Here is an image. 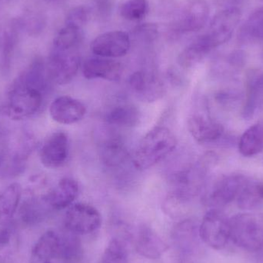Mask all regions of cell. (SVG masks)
I'll return each mask as SVG.
<instances>
[{
    "label": "cell",
    "mask_w": 263,
    "mask_h": 263,
    "mask_svg": "<svg viewBox=\"0 0 263 263\" xmlns=\"http://www.w3.org/2000/svg\"><path fill=\"white\" fill-rule=\"evenodd\" d=\"M177 139L173 132L156 126L142 138L133 155L135 168L143 171L153 168L176 149Z\"/></svg>",
    "instance_id": "cell-1"
},
{
    "label": "cell",
    "mask_w": 263,
    "mask_h": 263,
    "mask_svg": "<svg viewBox=\"0 0 263 263\" xmlns=\"http://www.w3.org/2000/svg\"><path fill=\"white\" fill-rule=\"evenodd\" d=\"M230 239L237 247L250 252L263 247V217L241 213L230 219Z\"/></svg>",
    "instance_id": "cell-2"
},
{
    "label": "cell",
    "mask_w": 263,
    "mask_h": 263,
    "mask_svg": "<svg viewBox=\"0 0 263 263\" xmlns=\"http://www.w3.org/2000/svg\"><path fill=\"white\" fill-rule=\"evenodd\" d=\"M43 103V92L17 80L8 97L6 110L12 120H23L35 114Z\"/></svg>",
    "instance_id": "cell-3"
},
{
    "label": "cell",
    "mask_w": 263,
    "mask_h": 263,
    "mask_svg": "<svg viewBox=\"0 0 263 263\" xmlns=\"http://www.w3.org/2000/svg\"><path fill=\"white\" fill-rule=\"evenodd\" d=\"M199 234L210 248L222 250L230 239V219L219 209H211L202 219Z\"/></svg>",
    "instance_id": "cell-4"
},
{
    "label": "cell",
    "mask_w": 263,
    "mask_h": 263,
    "mask_svg": "<svg viewBox=\"0 0 263 263\" xmlns=\"http://www.w3.org/2000/svg\"><path fill=\"white\" fill-rule=\"evenodd\" d=\"M242 175L223 176L215 181L202 196L203 203L212 209H220L237 198L241 190L247 182Z\"/></svg>",
    "instance_id": "cell-5"
},
{
    "label": "cell",
    "mask_w": 263,
    "mask_h": 263,
    "mask_svg": "<svg viewBox=\"0 0 263 263\" xmlns=\"http://www.w3.org/2000/svg\"><path fill=\"white\" fill-rule=\"evenodd\" d=\"M240 10L232 7L218 12L212 20L208 31L202 36L212 49L227 43L240 22Z\"/></svg>",
    "instance_id": "cell-6"
},
{
    "label": "cell",
    "mask_w": 263,
    "mask_h": 263,
    "mask_svg": "<svg viewBox=\"0 0 263 263\" xmlns=\"http://www.w3.org/2000/svg\"><path fill=\"white\" fill-rule=\"evenodd\" d=\"M65 227L70 233L86 235L97 231L102 223L100 212L86 203L71 205L66 213Z\"/></svg>",
    "instance_id": "cell-7"
},
{
    "label": "cell",
    "mask_w": 263,
    "mask_h": 263,
    "mask_svg": "<svg viewBox=\"0 0 263 263\" xmlns=\"http://www.w3.org/2000/svg\"><path fill=\"white\" fill-rule=\"evenodd\" d=\"M80 66V55L76 49H53L48 65L49 79L58 85L68 84L77 76Z\"/></svg>",
    "instance_id": "cell-8"
},
{
    "label": "cell",
    "mask_w": 263,
    "mask_h": 263,
    "mask_svg": "<svg viewBox=\"0 0 263 263\" xmlns=\"http://www.w3.org/2000/svg\"><path fill=\"white\" fill-rule=\"evenodd\" d=\"M132 92L143 103H154L161 100L166 92V87L160 77L145 71H137L129 79Z\"/></svg>",
    "instance_id": "cell-9"
},
{
    "label": "cell",
    "mask_w": 263,
    "mask_h": 263,
    "mask_svg": "<svg viewBox=\"0 0 263 263\" xmlns=\"http://www.w3.org/2000/svg\"><path fill=\"white\" fill-rule=\"evenodd\" d=\"M130 46V37L127 32L110 31L94 39L91 43V50L97 57L115 59L126 55Z\"/></svg>",
    "instance_id": "cell-10"
},
{
    "label": "cell",
    "mask_w": 263,
    "mask_h": 263,
    "mask_svg": "<svg viewBox=\"0 0 263 263\" xmlns=\"http://www.w3.org/2000/svg\"><path fill=\"white\" fill-rule=\"evenodd\" d=\"M69 137L64 132L51 134L40 149L42 164L46 168H57L64 165L69 156Z\"/></svg>",
    "instance_id": "cell-11"
},
{
    "label": "cell",
    "mask_w": 263,
    "mask_h": 263,
    "mask_svg": "<svg viewBox=\"0 0 263 263\" xmlns=\"http://www.w3.org/2000/svg\"><path fill=\"white\" fill-rule=\"evenodd\" d=\"M210 9L204 0H193L189 3L177 20L173 30L178 33H188L201 30L206 24Z\"/></svg>",
    "instance_id": "cell-12"
},
{
    "label": "cell",
    "mask_w": 263,
    "mask_h": 263,
    "mask_svg": "<svg viewBox=\"0 0 263 263\" xmlns=\"http://www.w3.org/2000/svg\"><path fill=\"white\" fill-rule=\"evenodd\" d=\"M49 114L52 120L60 124L72 125L84 118L86 107L81 101L73 97L62 96L51 103Z\"/></svg>",
    "instance_id": "cell-13"
},
{
    "label": "cell",
    "mask_w": 263,
    "mask_h": 263,
    "mask_svg": "<svg viewBox=\"0 0 263 263\" xmlns=\"http://www.w3.org/2000/svg\"><path fill=\"white\" fill-rule=\"evenodd\" d=\"M82 71L87 80L102 79L117 82L123 77V66L114 59L97 57L86 60L83 63Z\"/></svg>",
    "instance_id": "cell-14"
},
{
    "label": "cell",
    "mask_w": 263,
    "mask_h": 263,
    "mask_svg": "<svg viewBox=\"0 0 263 263\" xmlns=\"http://www.w3.org/2000/svg\"><path fill=\"white\" fill-rule=\"evenodd\" d=\"M187 127L192 137L199 143L216 142L224 133L220 123L202 114H193L189 118Z\"/></svg>",
    "instance_id": "cell-15"
},
{
    "label": "cell",
    "mask_w": 263,
    "mask_h": 263,
    "mask_svg": "<svg viewBox=\"0 0 263 263\" xmlns=\"http://www.w3.org/2000/svg\"><path fill=\"white\" fill-rule=\"evenodd\" d=\"M62 236L52 230L42 235L34 246L31 255L32 263H53L63 254Z\"/></svg>",
    "instance_id": "cell-16"
},
{
    "label": "cell",
    "mask_w": 263,
    "mask_h": 263,
    "mask_svg": "<svg viewBox=\"0 0 263 263\" xmlns=\"http://www.w3.org/2000/svg\"><path fill=\"white\" fill-rule=\"evenodd\" d=\"M168 247L165 241L150 227L139 228L136 239V252L147 259H159L167 251Z\"/></svg>",
    "instance_id": "cell-17"
},
{
    "label": "cell",
    "mask_w": 263,
    "mask_h": 263,
    "mask_svg": "<svg viewBox=\"0 0 263 263\" xmlns=\"http://www.w3.org/2000/svg\"><path fill=\"white\" fill-rule=\"evenodd\" d=\"M80 186L72 178H63L57 186L44 196L43 200L54 210H60L72 205L78 196Z\"/></svg>",
    "instance_id": "cell-18"
},
{
    "label": "cell",
    "mask_w": 263,
    "mask_h": 263,
    "mask_svg": "<svg viewBox=\"0 0 263 263\" xmlns=\"http://www.w3.org/2000/svg\"><path fill=\"white\" fill-rule=\"evenodd\" d=\"M139 109L129 103L116 105L106 112L105 120L111 126L132 128L137 126L140 121Z\"/></svg>",
    "instance_id": "cell-19"
},
{
    "label": "cell",
    "mask_w": 263,
    "mask_h": 263,
    "mask_svg": "<svg viewBox=\"0 0 263 263\" xmlns=\"http://www.w3.org/2000/svg\"><path fill=\"white\" fill-rule=\"evenodd\" d=\"M22 196L20 183L10 184L0 193V225L6 227L10 223L16 213Z\"/></svg>",
    "instance_id": "cell-20"
},
{
    "label": "cell",
    "mask_w": 263,
    "mask_h": 263,
    "mask_svg": "<svg viewBox=\"0 0 263 263\" xmlns=\"http://www.w3.org/2000/svg\"><path fill=\"white\" fill-rule=\"evenodd\" d=\"M247 100L242 110V116L244 119L249 120L253 118L258 108L263 103V74L252 72L247 80Z\"/></svg>",
    "instance_id": "cell-21"
},
{
    "label": "cell",
    "mask_w": 263,
    "mask_h": 263,
    "mask_svg": "<svg viewBox=\"0 0 263 263\" xmlns=\"http://www.w3.org/2000/svg\"><path fill=\"white\" fill-rule=\"evenodd\" d=\"M100 156L103 164L112 168L124 164L129 157V152L120 139L114 137L103 142L100 149Z\"/></svg>",
    "instance_id": "cell-22"
},
{
    "label": "cell",
    "mask_w": 263,
    "mask_h": 263,
    "mask_svg": "<svg viewBox=\"0 0 263 263\" xmlns=\"http://www.w3.org/2000/svg\"><path fill=\"white\" fill-rule=\"evenodd\" d=\"M211 51L202 37H199L180 52L178 63L183 69H191L200 63Z\"/></svg>",
    "instance_id": "cell-23"
},
{
    "label": "cell",
    "mask_w": 263,
    "mask_h": 263,
    "mask_svg": "<svg viewBox=\"0 0 263 263\" xmlns=\"http://www.w3.org/2000/svg\"><path fill=\"white\" fill-rule=\"evenodd\" d=\"M237 204L243 210H252L263 204V182L247 181L238 195Z\"/></svg>",
    "instance_id": "cell-24"
},
{
    "label": "cell",
    "mask_w": 263,
    "mask_h": 263,
    "mask_svg": "<svg viewBox=\"0 0 263 263\" xmlns=\"http://www.w3.org/2000/svg\"><path fill=\"white\" fill-rule=\"evenodd\" d=\"M239 149L242 156L250 157L263 150V124L253 125L241 136Z\"/></svg>",
    "instance_id": "cell-25"
},
{
    "label": "cell",
    "mask_w": 263,
    "mask_h": 263,
    "mask_svg": "<svg viewBox=\"0 0 263 263\" xmlns=\"http://www.w3.org/2000/svg\"><path fill=\"white\" fill-rule=\"evenodd\" d=\"M81 30L75 26L66 25L54 39L53 49L57 50L76 49L81 41Z\"/></svg>",
    "instance_id": "cell-26"
},
{
    "label": "cell",
    "mask_w": 263,
    "mask_h": 263,
    "mask_svg": "<svg viewBox=\"0 0 263 263\" xmlns=\"http://www.w3.org/2000/svg\"><path fill=\"white\" fill-rule=\"evenodd\" d=\"M18 29H20V25L16 22L3 32V36L0 40V52L2 61L4 66L10 62L11 57L13 53L18 37Z\"/></svg>",
    "instance_id": "cell-27"
},
{
    "label": "cell",
    "mask_w": 263,
    "mask_h": 263,
    "mask_svg": "<svg viewBox=\"0 0 263 263\" xmlns=\"http://www.w3.org/2000/svg\"><path fill=\"white\" fill-rule=\"evenodd\" d=\"M100 263H129L127 250L123 241L112 239L105 250Z\"/></svg>",
    "instance_id": "cell-28"
},
{
    "label": "cell",
    "mask_w": 263,
    "mask_h": 263,
    "mask_svg": "<svg viewBox=\"0 0 263 263\" xmlns=\"http://www.w3.org/2000/svg\"><path fill=\"white\" fill-rule=\"evenodd\" d=\"M148 3L147 0H129L122 5L120 15L128 21H139L148 13Z\"/></svg>",
    "instance_id": "cell-29"
},
{
    "label": "cell",
    "mask_w": 263,
    "mask_h": 263,
    "mask_svg": "<svg viewBox=\"0 0 263 263\" xmlns=\"http://www.w3.org/2000/svg\"><path fill=\"white\" fill-rule=\"evenodd\" d=\"M241 36L247 40L263 39V8L250 15L241 29Z\"/></svg>",
    "instance_id": "cell-30"
},
{
    "label": "cell",
    "mask_w": 263,
    "mask_h": 263,
    "mask_svg": "<svg viewBox=\"0 0 263 263\" xmlns=\"http://www.w3.org/2000/svg\"><path fill=\"white\" fill-rule=\"evenodd\" d=\"M92 11L84 6H79L69 11L66 18V25L81 29L89 22Z\"/></svg>",
    "instance_id": "cell-31"
},
{
    "label": "cell",
    "mask_w": 263,
    "mask_h": 263,
    "mask_svg": "<svg viewBox=\"0 0 263 263\" xmlns=\"http://www.w3.org/2000/svg\"><path fill=\"white\" fill-rule=\"evenodd\" d=\"M21 217L23 222L27 224L40 222L43 217V211L39 202L34 200L25 202L21 209Z\"/></svg>",
    "instance_id": "cell-32"
},
{
    "label": "cell",
    "mask_w": 263,
    "mask_h": 263,
    "mask_svg": "<svg viewBox=\"0 0 263 263\" xmlns=\"http://www.w3.org/2000/svg\"><path fill=\"white\" fill-rule=\"evenodd\" d=\"M20 29H26L31 35H37L44 29L45 21L39 14H28L24 18L18 20Z\"/></svg>",
    "instance_id": "cell-33"
},
{
    "label": "cell",
    "mask_w": 263,
    "mask_h": 263,
    "mask_svg": "<svg viewBox=\"0 0 263 263\" xmlns=\"http://www.w3.org/2000/svg\"><path fill=\"white\" fill-rule=\"evenodd\" d=\"M133 35L141 41L151 43L157 38L159 28L154 23H142L135 28Z\"/></svg>",
    "instance_id": "cell-34"
},
{
    "label": "cell",
    "mask_w": 263,
    "mask_h": 263,
    "mask_svg": "<svg viewBox=\"0 0 263 263\" xmlns=\"http://www.w3.org/2000/svg\"><path fill=\"white\" fill-rule=\"evenodd\" d=\"M94 9L101 18H108L112 12V0H92Z\"/></svg>",
    "instance_id": "cell-35"
},
{
    "label": "cell",
    "mask_w": 263,
    "mask_h": 263,
    "mask_svg": "<svg viewBox=\"0 0 263 263\" xmlns=\"http://www.w3.org/2000/svg\"><path fill=\"white\" fill-rule=\"evenodd\" d=\"M11 233L9 229L4 228L0 230V248L6 247L10 242Z\"/></svg>",
    "instance_id": "cell-36"
},
{
    "label": "cell",
    "mask_w": 263,
    "mask_h": 263,
    "mask_svg": "<svg viewBox=\"0 0 263 263\" xmlns=\"http://www.w3.org/2000/svg\"><path fill=\"white\" fill-rule=\"evenodd\" d=\"M43 1L47 2V3H58V2L62 1V0H43Z\"/></svg>",
    "instance_id": "cell-37"
}]
</instances>
